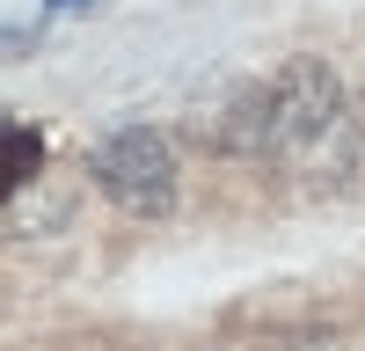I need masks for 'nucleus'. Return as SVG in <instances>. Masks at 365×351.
I'll return each instance as SVG.
<instances>
[{
  "label": "nucleus",
  "mask_w": 365,
  "mask_h": 351,
  "mask_svg": "<svg viewBox=\"0 0 365 351\" xmlns=\"http://www.w3.org/2000/svg\"><path fill=\"white\" fill-rule=\"evenodd\" d=\"M212 139L227 154H263L285 168H344L351 161V110H344V88L322 58H292L285 73L241 88Z\"/></svg>",
  "instance_id": "obj_1"
},
{
  "label": "nucleus",
  "mask_w": 365,
  "mask_h": 351,
  "mask_svg": "<svg viewBox=\"0 0 365 351\" xmlns=\"http://www.w3.org/2000/svg\"><path fill=\"white\" fill-rule=\"evenodd\" d=\"M88 176H96V190L117 205V213H132V220H161L175 205V146L154 125L110 132L96 154H88Z\"/></svg>",
  "instance_id": "obj_2"
},
{
  "label": "nucleus",
  "mask_w": 365,
  "mask_h": 351,
  "mask_svg": "<svg viewBox=\"0 0 365 351\" xmlns=\"http://www.w3.org/2000/svg\"><path fill=\"white\" fill-rule=\"evenodd\" d=\"M37 161H44V139H37V132L0 125V198H8V190H22L29 176H37Z\"/></svg>",
  "instance_id": "obj_3"
},
{
  "label": "nucleus",
  "mask_w": 365,
  "mask_h": 351,
  "mask_svg": "<svg viewBox=\"0 0 365 351\" xmlns=\"http://www.w3.org/2000/svg\"><path fill=\"white\" fill-rule=\"evenodd\" d=\"M37 51V29H0V58H29Z\"/></svg>",
  "instance_id": "obj_4"
},
{
  "label": "nucleus",
  "mask_w": 365,
  "mask_h": 351,
  "mask_svg": "<svg viewBox=\"0 0 365 351\" xmlns=\"http://www.w3.org/2000/svg\"><path fill=\"white\" fill-rule=\"evenodd\" d=\"M73 8H96V0H44V15H73Z\"/></svg>",
  "instance_id": "obj_5"
}]
</instances>
